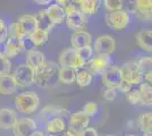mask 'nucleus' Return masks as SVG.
Returning a JSON list of instances; mask_svg holds the SVG:
<instances>
[{"label":"nucleus","instance_id":"obj_1","mask_svg":"<svg viewBox=\"0 0 152 136\" xmlns=\"http://www.w3.org/2000/svg\"><path fill=\"white\" fill-rule=\"evenodd\" d=\"M59 69L60 67L53 61H45L34 73V82L40 87H50L59 83Z\"/></svg>","mask_w":152,"mask_h":136},{"label":"nucleus","instance_id":"obj_2","mask_svg":"<svg viewBox=\"0 0 152 136\" xmlns=\"http://www.w3.org/2000/svg\"><path fill=\"white\" fill-rule=\"evenodd\" d=\"M66 14V25L73 31H82L88 23V18L80 9V0L78 1H67V5L64 8Z\"/></svg>","mask_w":152,"mask_h":136},{"label":"nucleus","instance_id":"obj_3","mask_svg":"<svg viewBox=\"0 0 152 136\" xmlns=\"http://www.w3.org/2000/svg\"><path fill=\"white\" fill-rule=\"evenodd\" d=\"M40 105V99L33 91L19 93L15 97V107L22 113H33Z\"/></svg>","mask_w":152,"mask_h":136},{"label":"nucleus","instance_id":"obj_4","mask_svg":"<svg viewBox=\"0 0 152 136\" xmlns=\"http://www.w3.org/2000/svg\"><path fill=\"white\" fill-rule=\"evenodd\" d=\"M59 65H60V67L73 68L77 71L84 68L86 66V64L78 57L75 49L67 48V49L63 50L59 55Z\"/></svg>","mask_w":152,"mask_h":136},{"label":"nucleus","instance_id":"obj_5","mask_svg":"<svg viewBox=\"0 0 152 136\" xmlns=\"http://www.w3.org/2000/svg\"><path fill=\"white\" fill-rule=\"evenodd\" d=\"M121 71L119 66L110 65L101 74V82L107 89H118L121 82Z\"/></svg>","mask_w":152,"mask_h":136},{"label":"nucleus","instance_id":"obj_6","mask_svg":"<svg viewBox=\"0 0 152 136\" xmlns=\"http://www.w3.org/2000/svg\"><path fill=\"white\" fill-rule=\"evenodd\" d=\"M116 40L110 35H101L95 40L93 45V52L98 53V56H109L114 53L116 50Z\"/></svg>","mask_w":152,"mask_h":136},{"label":"nucleus","instance_id":"obj_7","mask_svg":"<svg viewBox=\"0 0 152 136\" xmlns=\"http://www.w3.org/2000/svg\"><path fill=\"white\" fill-rule=\"evenodd\" d=\"M129 13L121 9V10H116L108 14L107 16V23L111 28H114L116 31H121L124 30L128 23H129Z\"/></svg>","mask_w":152,"mask_h":136},{"label":"nucleus","instance_id":"obj_8","mask_svg":"<svg viewBox=\"0 0 152 136\" xmlns=\"http://www.w3.org/2000/svg\"><path fill=\"white\" fill-rule=\"evenodd\" d=\"M34 73H35V71L31 66H28L27 64H23V65H19L16 67L13 76L17 85L28 86L34 82Z\"/></svg>","mask_w":152,"mask_h":136},{"label":"nucleus","instance_id":"obj_9","mask_svg":"<svg viewBox=\"0 0 152 136\" xmlns=\"http://www.w3.org/2000/svg\"><path fill=\"white\" fill-rule=\"evenodd\" d=\"M121 78L124 81L128 82L132 86L140 85L142 83L143 75L140 73L137 67L135 65V63H126L125 65L121 67Z\"/></svg>","mask_w":152,"mask_h":136},{"label":"nucleus","instance_id":"obj_10","mask_svg":"<svg viewBox=\"0 0 152 136\" xmlns=\"http://www.w3.org/2000/svg\"><path fill=\"white\" fill-rule=\"evenodd\" d=\"M37 130L35 121L31 118H20L17 119L13 127L14 136H31Z\"/></svg>","mask_w":152,"mask_h":136},{"label":"nucleus","instance_id":"obj_11","mask_svg":"<svg viewBox=\"0 0 152 136\" xmlns=\"http://www.w3.org/2000/svg\"><path fill=\"white\" fill-rule=\"evenodd\" d=\"M16 23L23 38H28L34 32L38 31V22L35 16L33 15H24Z\"/></svg>","mask_w":152,"mask_h":136},{"label":"nucleus","instance_id":"obj_12","mask_svg":"<svg viewBox=\"0 0 152 136\" xmlns=\"http://www.w3.org/2000/svg\"><path fill=\"white\" fill-rule=\"evenodd\" d=\"M25 50V42L24 39H19L16 36H10L7 39L6 44H5V56L7 58H13L18 56L20 52Z\"/></svg>","mask_w":152,"mask_h":136},{"label":"nucleus","instance_id":"obj_13","mask_svg":"<svg viewBox=\"0 0 152 136\" xmlns=\"http://www.w3.org/2000/svg\"><path fill=\"white\" fill-rule=\"evenodd\" d=\"M90 124V118L83 111H77L70 116L69 128L68 130L73 133H82L84 129L88 128Z\"/></svg>","mask_w":152,"mask_h":136},{"label":"nucleus","instance_id":"obj_14","mask_svg":"<svg viewBox=\"0 0 152 136\" xmlns=\"http://www.w3.org/2000/svg\"><path fill=\"white\" fill-rule=\"evenodd\" d=\"M110 66V57L109 56H95L89 61L88 71L92 75H101L103 71Z\"/></svg>","mask_w":152,"mask_h":136},{"label":"nucleus","instance_id":"obj_15","mask_svg":"<svg viewBox=\"0 0 152 136\" xmlns=\"http://www.w3.org/2000/svg\"><path fill=\"white\" fill-rule=\"evenodd\" d=\"M68 111L64 108H60L58 105H55V104H50V105H47L45 107L42 111H41V115L40 117L45 120V121H49L51 119H55V118H63L64 117L68 116Z\"/></svg>","mask_w":152,"mask_h":136},{"label":"nucleus","instance_id":"obj_16","mask_svg":"<svg viewBox=\"0 0 152 136\" xmlns=\"http://www.w3.org/2000/svg\"><path fill=\"white\" fill-rule=\"evenodd\" d=\"M17 112L9 108L0 109V128L13 129L14 125L17 121Z\"/></svg>","mask_w":152,"mask_h":136},{"label":"nucleus","instance_id":"obj_17","mask_svg":"<svg viewBox=\"0 0 152 136\" xmlns=\"http://www.w3.org/2000/svg\"><path fill=\"white\" fill-rule=\"evenodd\" d=\"M70 42H72V45H73V49H75V50L82 49V48L91 45L92 36H91V34L89 32H86L84 30H82V31H76V32L73 33Z\"/></svg>","mask_w":152,"mask_h":136},{"label":"nucleus","instance_id":"obj_18","mask_svg":"<svg viewBox=\"0 0 152 136\" xmlns=\"http://www.w3.org/2000/svg\"><path fill=\"white\" fill-rule=\"evenodd\" d=\"M151 0H137L135 1V14L140 20H151Z\"/></svg>","mask_w":152,"mask_h":136},{"label":"nucleus","instance_id":"obj_19","mask_svg":"<svg viewBox=\"0 0 152 136\" xmlns=\"http://www.w3.org/2000/svg\"><path fill=\"white\" fill-rule=\"evenodd\" d=\"M17 83L13 74H7L0 76V94H13L17 90Z\"/></svg>","mask_w":152,"mask_h":136},{"label":"nucleus","instance_id":"obj_20","mask_svg":"<svg viewBox=\"0 0 152 136\" xmlns=\"http://www.w3.org/2000/svg\"><path fill=\"white\" fill-rule=\"evenodd\" d=\"M136 43L142 50L145 52L152 51V31L151 30H142L137 32L136 36Z\"/></svg>","mask_w":152,"mask_h":136},{"label":"nucleus","instance_id":"obj_21","mask_svg":"<svg viewBox=\"0 0 152 136\" xmlns=\"http://www.w3.org/2000/svg\"><path fill=\"white\" fill-rule=\"evenodd\" d=\"M45 13L48 15V17L53 23V25H60L66 18V14L63 7L56 5H51L48 9H45Z\"/></svg>","mask_w":152,"mask_h":136},{"label":"nucleus","instance_id":"obj_22","mask_svg":"<svg viewBox=\"0 0 152 136\" xmlns=\"http://www.w3.org/2000/svg\"><path fill=\"white\" fill-rule=\"evenodd\" d=\"M26 58H27V65L31 66L34 71L38 69L40 66H42V64L45 61L43 52L34 50V49H30V51L27 52Z\"/></svg>","mask_w":152,"mask_h":136},{"label":"nucleus","instance_id":"obj_23","mask_svg":"<svg viewBox=\"0 0 152 136\" xmlns=\"http://www.w3.org/2000/svg\"><path fill=\"white\" fill-rule=\"evenodd\" d=\"M140 94V104L151 105L152 103V89L151 85L148 83H141L137 89Z\"/></svg>","mask_w":152,"mask_h":136},{"label":"nucleus","instance_id":"obj_24","mask_svg":"<svg viewBox=\"0 0 152 136\" xmlns=\"http://www.w3.org/2000/svg\"><path fill=\"white\" fill-rule=\"evenodd\" d=\"M37 22H38V30L45 31V32L49 33L53 27V23L50 20V18L48 17V15L45 13V9H42L38 13V15L35 16Z\"/></svg>","mask_w":152,"mask_h":136},{"label":"nucleus","instance_id":"obj_25","mask_svg":"<svg viewBox=\"0 0 152 136\" xmlns=\"http://www.w3.org/2000/svg\"><path fill=\"white\" fill-rule=\"evenodd\" d=\"M66 129V123L65 119L63 118H55L51 119L47 123L45 126V130L49 134H57V133H61Z\"/></svg>","mask_w":152,"mask_h":136},{"label":"nucleus","instance_id":"obj_26","mask_svg":"<svg viewBox=\"0 0 152 136\" xmlns=\"http://www.w3.org/2000/svg\"><path fill=\"white\" fill-rule=\"evenodd\" d=\"M92 79H93V75L86 68H82V69L76 71L75 82L78 84V86H81V87L89 86L92 83Z\"/></svg>","mask_w":152,"mask_h":136},{"label":"nucleus","instance_id":"obj_27","mask_svg":"<svg viewBox=\"0 0 152 136\" xmlns=\"http://www.w3.org/2000/svg\"><path fill=\"white\" fill-rule=\"evenodd\" d=\"M76 71L73 68H68V67H60L59 69V82L63 84H72L75 82Z\"/></svg>","mask_w":152,"mask_h":136},{"label":"nucleus","instance_id":"obj_28","mask_svg":"<svg viewBox=\"0 0 152 136\" xmlns=\"http://www.w3.org/2000/svg\"><path fill=\"white\" fill-rule=\"evenodd\" d=\"M99 8V1L96 0H80V9L85 16L94 15Z\"/></svg>","mask_w":152,"mask_h":136},{"label":"nucleus","instance_id":"obj_29","mask_svg":"<svg viewBox=\"0 0 152 136\" xmlns=\"http://www.w3.org/2000/svg\"><path fill=\"white\" fill-rule=\"evenodd\" d=\"M137 126L143 133H151L152 130V113L145 112L137 118Z\"/></svg>","mask_w":152,"mask_h":136},{"label":"nucleus","instance_id":"obj_30","mask_svg":"<svg viewBox=\"0 0 152 136\" xmlns=\"http://www.w3.org/2000/svg\"><path fill=\"white\" fill-rule=\"evenodd\" d=\"M49 38V33L45 32V31H41L38 30L37 32H34L31 36H28V39L31 40V42L35 47H41V45H45L48 41Z\"/></svg>","mask_w":152,"mask_h":136},{"label":"nucleus","instance_id":"obj_31","mask_svg":"<svg viewBox=\"0 0 152 136\" xmlns=\"http://www.w3.org/2000/svg\"><path fill=\"white\" fill-rule=\"evenodd\" d=\"M135 65L137 67L140 73L144 76L145 74L151 73V67H152V58L151 57H141L137 60V63H135Z\"/></svg>","mask_w":152,"mask_h":136},{"label":"nucleus","instance_id":"obj_32","mask_svg":"<svg viewBox=\"0 0 152 136\" xmlns=\"http://www.w3.org/2000/svg\"><path fill=\"white\" fill-rule=\"evenodd\" d=\"M78 57L82 59L85 64H88L90 60L92 59V56H93V49L92 47H85V48H82V49H77L76 50Z\"/></svg>","mask_w":152,"mask_h":136},{"label":"nucleus","instance_id":"obj_33","mask_svg":"<svg viewBox=\"0 0 152 136\" xmlns=\"http://www.w3.org/2000/svg\"><path fill=\"white\" fill-rule=\"evenodd\" d=\"M12 68V63L4 53H0V76L9 74Z\"/></svg>","mask_w":152,"mask_h":136},{"label":"nucleus","instance_id":"obj_34","mask_svg":"<svg viewBox=\"0 0 152 136\" xmlns=\"http://www.w3.org/2000/svg\"><path fill=\"white\" fill-rule=\"evenodd\" d=\"M103 5H104V8L111 13V12H116V10H121L124 2L121 0H106V1H103Z\"/></svg>","mask_w":152,"mask_h":136},{"label":"nucleus","instance_id":"obj_35","mask_svg":"<svg viewBox=\"0 0 152 136\" xmlns=\"http://www.w3.org/2000/svg\"><path fill=\"white\" fill-rule=\"evenodd\" d=\"M83 112L89 118L94 116L95 113L98 112V104L95 103V102H88L84 105V108H83Z\"/></svg>","mask_w":152,"mask_h":136},{"label":"nucleus","instance_id":"obj_36","mask_svg":"<svg viewBox=\"0 0 152 136\" xmlns=\"http://www.w3.org/2000/svg\"><path fill=\"white\" fill-rule=\"evenodd\" d=\"M127 94V99H128V101L131 102L132 104H140V94L139 92H137V89L136 90H132L129 91Z\"/></svg>","mask_w":152,"mask_h":136},{"label":"nucleus","instance_id":"obj_37","mask_svg":"<svg viewBox=\"0 0 152 136\" xmlns=\"http://www.w3.org/2000/svg\"><path fill=\"white\" fill-rule=\"evenodd\" d=\"M7 34H8V31H7V26L5 24L4 20L0 18V43L4 42L7 38Z\"/></svg>","mask_w":152,"mask_h":136},{"label":"nucleus","instance_id":"obj_38","mask_svg":"<svg viewBox=\"0 0 152 136\" xmlns=\"http://www.w3.org/2000/svg\"><path fill=\"white\" fill-rule=\"evenodd\" d=\"M116 97H117V93H116V90H114V89H107L103 92V97L107 101H114Z\"/></svg>","mask_w":152,"mask_h":136},{"label":"nucleus","instance_id":"obj_39","mask_svg":"<svg viewBox=\"0 0 152 136\" xmlns=\"http://www.w3.org/2000/svg\"><path fill=\"white\" fill-rule=\"evenodd\" d=\"M118 89H119L123 93H128L129 91L133 89V86L129 84L128 82L124 81V79H121V84H119V86H118Z\"/></svg>","mask_w":152,"mask_h":136},{"label":"nucleus","instance_id":"obj_40","mask_svg":"<svg viewBox=\"0 0 152 136\" xmlns=\"http://www.w3.org/2000/svg\"><path fill=\"white\" fill-rule=\"evenodd\" d=\"M81 136H99L98 135V132H96V129H94V128H86V129H84L81 133Z\"/></svg>","mask_w":152,"mask_h":136},{"label":"nucleus","instance_id":"obj_41","mask_svg":"<svg viewBox=\"0 0 152 136\" xmlns=\"http://www.w3.org/2000/svg\"><path fill=\"white\" fill-rule=\"evenodd\" d=\"M67 136H81V133H73L70 130H67Z\"/></svg>","mask_w":152,"mask_h":136},{"label":"nucleus","instance_id":"obj_42","mask_svg":"<svg viewBox=\"0 0 152 136\" xmlns=\"http://www.w3.org/2000/svg\"><path fill=\"white\" fill-rule=\"evenodd\" d=\"M31 136H45V134H43L41 130H35Z\"/></svg>","mask_w":152,"mask_h":136},{"label":"nucleus","instance_id":"obj_43","mask_svg":"<svg viewBox=\"0 0 152 136\" xmlns=\"http://www.w3.org/2000/svg\"><path fill=\"white\" fill-rule=\"evenodd\" d=\"M37 4H49V1H37Z\"/></svg>","mask_w":152,"mask_h":136},{"label":"nucleus","instance_id":"obj_44","mask_svg":"<svg viewBox=\"0 0 152 136\" xmlns=\"http://www.w3.org/2000/svg\"><path fill=\"white\" fill-rule=\"evenodd\" d=\"M143 136H152L151 133H143Z\"/></svg>","mask_w":152,"mask_h":136},{"label":"nucleus","instance_id":"obj_45","mask_svg":"<svg viewBox=\"0 0 152 136\" xmlns=\"http://www.w3.org/2000/svg\"><path fill=\"white\" fill-rule=\"evenodd\" d=\"M126 136H136V135H126Z\"/></svg>","mask_w":152,"mask_h":136},{"label":"nucleus","instance_id":"obj_46","mask_svg":"<svg viewBox=\"0 0 152 136\" xmlns=\"http://www.w3.org/2000/svg\"><path fill=\"white\" fill-rule=\"evenodd\" d=\"M107 136H115V135H107Z\"/></svg>","mask_w":152,"mask_h":136},{"label":"nucleus","instance_id":"obj_47","mask_svg":"<svg viewBox=\"0 0 152 136\" xmlns=\"http://www.w3.org/2000/svg\"><path fill=\"white\" fill-rule=\"evenodd\" d=\"M64 136H67V134H65V135H64Z\"/></svg>","mask_w":152,"mask_h":136},{"label":"nucleus","instance_id":"obj_48","mask_svg":"<svg viewBox=\"0 0 152 136\" xmlns=\"http://www.w3.org/2000/svg\"><path fill=\"white\" fill-rule=\"evenodd\" d=\"M48 136H50V135H48Z\"/></svg>","mask_w":152,"mask_h":136}]
</instances>
